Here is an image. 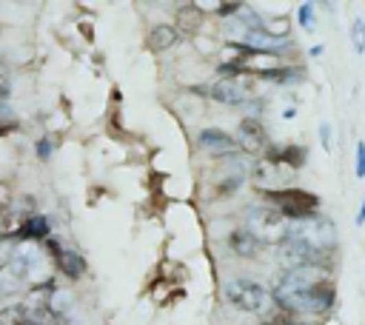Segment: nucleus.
<instances>
[{
  "mask_svg": "<svg viewBox=\"0 0 365 325\" xmlns=\"http://www.w3.org/2000/svg\"><path fill=\"white\" fill-rule=\"evenodd\" d=\"M274 300L285 311L322 314L334 305V282L322 274V265L317 262L297 265V269H285L274 285Z\"/></svg>",
  "mask_w": 365,
  "mask_h": 325,
  "instance_id": "f257e3e1",
  "label": "nucleus"
},
{
  "mask_svg": "<svg viewBox=\"0 0 365 325\" xmlns=\"http://www.w3.org/2000/svg\"><path fill=\"white\" fill-rule=\"evenodd\" d=\"M268 200V208L280 212L288 223H300V220H309L317 214L320 208V197L311 194V191H302V188H280V191H265L263 194Z\"/></svg>",
  "mask_w": 365,
  "mask_h": 325,
  "instance_id": "f03ea898",
  "label": "nucleus"
},
{
  "mask_svg": "<svg viewBox=\"0 0 365 325\" xmlns=\"http://www.w3.org/2000/svg\"><path fill=\"white\" fill-rule=\"evenodd\" d=\"M288 237L302 243V245H309L317 257L322 251H331L334 243H337L334 225H331V220H325V217H309V220L291 223V228H288Z\"/></svg>",
  "mask_w": 365,
  "mask_h": 325,
  "instance_id": "7ed1b4c3",
  "label": "nucleus"
},
{
  "mask_svg": "<svg viewBox=\"0 0 365 325\" xmlns=\"http://www.w3.org/2000/svg\"><path fill=\"white\" fill-rule=\"evenodd\" d=\"M288 228H291V223H288L280 212H274V208H257V212H248V228L245 232L252 234L257 243H268V245H280L285 237H288Z\"/></svg>",
  "mask_w": 365,
  "mask_h": 325,
  "instance_id": "20e7f679",
  "label": "nucleus"
},
{
  "mask_svg": "<svg viewBox=\"0 0 365 325\" xmlns=\"http://www.w3.org/2000/svg\"><path fill=\"white\" fill-rule=\"evenodd\" d=\"M225 300L237 305V309L243 311H263V305L268 300L265 289L257 282V280H245V277H234V280H228L225 282Z\"/></svg>",
  "mask_w": 365,
  "mask_h": 325,
  "instance_id": "39448f33",
  "label": "nucleus"
},
{
  "mask_svg": "<svg viewBox=\"0 0 365 325\" xmlns=\"http://www.w3.org/2000/svg\"><path fill=\"white\" fill-rule=\"evenodd\" d=\"M208 94L225 106H240V103H248L254 98V83L245 80V78H223L208 89Z\"/></svg>",
  "mask_w": 365,
  "mask_h": 325,
  "instance_id": "423d86ee",
  "label": "nucleus"
},
{
  "mask_svg": "<svg viewBox=\"0 0 365 325\" xmlns=\"http://www.w3.org/2000/svg\"><path fill=\"white\" fill-rule=\"evenodd\" d=\"M49 243V248H52V254H54V262H57V269H60L69 280H78V277H83V271H86V260L78 254V251H71V248H60L57 243H52V240H46Z\"/></svg>",
  "mask_w": 365,
  "mask_h": 325,
  "instance_id": "0eeeda50",
  "label": "nucleus"
},
{
  "mask_svg": "<svg viewBox=\"0 0 365 325\" xmlns=\"http://www.w3.org/2000/svg\"><path fill=\"white\" fill-rule=\"evenodd\" d=\"M237 143V148L243 146L245 151H263L265 146H268V137H265V128H263V123L260 120H252V117H245L243 123H240V137L234 140Z\"/></svg>",
  "mask_w": 365,
  "mask_h": 325,
  "instance_id": "6e6552de",
  "label": "nucleus"
},
{
  "mask_svg": "<svg viewBox=\"0 0 365 325\" xmlns=\"http://www.w3.org/2000/svg\"><path fill=\"white\" fill-rule=\"evenodd\" d=\"M200 146L214 157H228V155H234V151H237L234 137L225 135V131H220V128H206L200 135Z\"/></svg>",
  "mask_w": 365,
  "mask_h": 325,
  "instance_id": "1a4fd4ad",
  "label": "nucleus"
},
{
  "mask_svg": "<svg viewBox=\"0 0 365 325\" xmlns=\"http://www.w3.org/2000/svg\"><path fill=\"white\" fill-rule=\"evenodd\" d=\"M49 232L52 225L43 214H29L21 220V225H17V232L12 234L14 240H29V243H41V240H49Z\"/></svg>",
  "mask_w": 365,
  "mask_h": 325,
  "instance_id": "9d476101",
  "label": "nucleus"
},
{
  "mask_svg": "<svg viewBox=\"0 0 365 325\" xmlns=\"http://www.w3.org/2000/svg\"><path fill=\"white\" fill-rule=\"evenodd\" d=\"M245 46L252 49V52H283L288 49V41L285 37H277V34H268L265 29H252V32H245Z\"/></svg>",
  "mask_w": 365,
  "mask_h": 325,
  "instance_id": "9b49d317",
  "label": "nucleus"
},
{
  "mask_svg": "<svg viewBox=\"0 0 365 325\" xmlns=\"http://www.w3.org/2000/svg\"><path fill=\"white\" fill-rule=\"evenodd\" d=\"M180 41V34H177V29L175 26H155L151 29V34H148V46L155 49V52H166V49H171Z\"/></svg>",
  "mask_w": 365,
  "mask_h": 325,
  "instance_id": "f8f14e48",
  "label": "nucleus"
},
{
  "mask_svg": "<svg viewBox=\"0 0 365 325\" xmlns=\"http://www.w3.org/2000/svg\"><path fill=\"white\" fill-rule=\"evenodd\" d=\"M228 245L234 248L237 254H243V257H252V254H257V248H260V243L248 234V232H234L232 237H228Z\"/></svg>",
  "mask_w": 365,
  "mask_h": 325,
  "instance_id": "ddd939ff",
  "label": "nucleus"
},
{
  "mask_svg": "<svg viewBox=\"0 0 365 325\" xmlns=\"http://www.w3.org/2000/svg\"><path fill=\"white\" fill-rule=\"evenodd\" d=\"M277 151V148H274ZM272 163H288L291 168H300L302 163H305V148H297V146H285V148H280L277 155H272L268 157Z\"/></svg>",
  "mask_w": 365,
  "mask_h": 325,
  "instance_id": "4468645a",
  "label": "nucleus"
},
{
  "mask_svg": "<svg viewBox=\"0 0 365 325\" xmlns=\"http://www.w3.org/2000/svg\"><path fill=\"white\" fill-rule=\"evenodd\" d=\"M0 325H29V320H26L21 305H12V309L0 311Z\"/></svg>",
  "mask_w": 365,
  "mask_h": 325,
  "instance_id": "2eb2a0df",
  "label": "nucleus"
},
{
  "mask_svg": "<svg viewBox=\"0 0 365 325\" xmlns=\"http://www.w3.org/2000/svg\"><path fill=\"white\" fill-rule=\"evenodd\" d=\"M351 43H354V52H357V54L365 52V23L360 21V17H357L354 26H351Z\"/></svg>",
  "mask_w": 365,
  "mask_h": 325,
  "instance_id": "dca6fc26",
  "label": "nucleus"
},
{
  "mask_svg": "<svg viewBox=\"0 0 365 325\" xmlns=\"http://www.w3.org/2000/svg\"><path fill=\"white\" fill-rule=\"evenodd\" d=\"M297 21H300V26L302 29H314V6L311 3H302L300 9H297Z\"/></svg>",
  "mask_w": 365,
  "mask_h": 325,
  "instance_id": "f3484780",
  "label": "nucleus"
},
{
  "mask_svg": "<svg viewBox=\"0 0 365 325\" xmlns=\"http://www.w3.org/2000/svg\"><path fill=\"white\" fill-rule=\"evenodd\" d=\"M34 151H37V157H41V160H49V157H52V151H54L52 137H41V140L34 143Z\"/></svg>",
  "mask_w": 365,
  "mask_h": 325,
  "instance_id": "a211bd4d",
  "label": "nucleus"
},
{
  "mask_svg": "<svg viewBox=\"0 0 365 325\" xmlns=\"http://www.w3.org/2000/svg\"><path fill=\"white\" fill-rule=\"evenodd\" d=\"M9 208H12V191L6 183H0V217H6Z\"/></svg>",
  "mask_w": 365,
  "mask_h": 325,
  "instance_id": "6ab92c4d",
  "label": "nucleus"
},
{
  "mask_svg": "<svg viewBox=\"0 0 365 325\" xmlns=\"http://www.w3.org/2000/svg\"><path fill=\"white\" fill-rule=\"evenodd\" d=\"M357 177H365V143H357Z\"/></svg>",
  "mask_w": 365,
  "mask_h": 325,
  "instance_id": "aec40b11",
  "label": "nucleus"
},
{
  "mask_svg": "<svg viewBox=\"0 0 365 325\" xmlns=\"http://www.w3.org/2000/svg\"><path fill=\"white\" fill-rule=\"evenodd\" d=\"M320 140H322V148L325 151H331V126L329 123L320 126Z\"/></svg>",
  "mask_w": 365,
  "mask_h": 325,
  "instance_id": "412c9836",
  "label": "nucleus"
},
{
  "mask_svg": "<svg viewBox=\"0 0 365 325\" xmlns=\"http://www.w3.org/2000/svg\"><path fill=\"white\" fill-rule=\"evenodd\" d=\"M357 225H365V203L360 205V212H357Z\"/></svg>",
  "mask_w": 365,
  "mask_h": 325,
  "instance_id": "4be33fe9",
  "label": "nucleus"
},
{
  "mask_svg": "<svg viewBox=\"0 0 365 325\" xmlns=\"http://www.w3.org/2000/svg\"><path fill=\"white\" fill-rule=\"evenodd\" d=\"M309 54H311V57H320V54H322V46H311V52H309Z\"/></svg>",
  "mask_w": 365,
  "mask_h": 325,
  "instance_id": "5701e85b",
  "label": "nucleus"
}]
</instances>
